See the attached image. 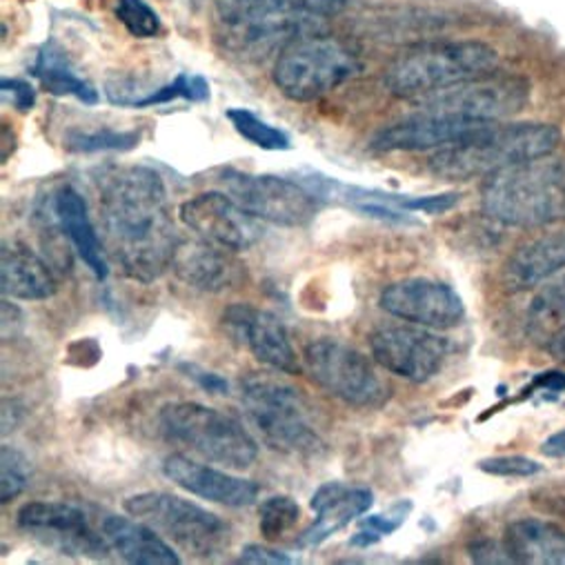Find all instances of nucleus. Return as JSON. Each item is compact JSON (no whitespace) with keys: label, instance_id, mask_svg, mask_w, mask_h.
Segmentation results:
<instances>
[{"label":"nucleus","instance_id":"obj_1","mask_svg":"<svg viewBox=\"0 0 565 565\" xmlns=\"http://www.w3.org/2000/svg\"><path fill=\"white\" fill-rule=\"evenodd\" d=\"M98 214L105 245L129 278L152 282L172 267L181 238L157 170L134 166L103 177Z\"/></svg>","mask_w":565,"mask_h":565},{"label":"nucleus","instance_id":"obj_2","mask_svg":"<svg viewBox=\"0 0 565 565\" xmlns=\"http://www.w3.org/2000/svg\"><path fill=\"white\" fill-rule=\"evenodd\" d=\"M348 6L350 0H214L216 41L227 54L258 63L321 32V23Z\"/></svg>","mask_w":565,"mask_h":565},{"label":"nucleus","instance_id":"obj_3","mask_svg":"<svg viewBox=\"0 0 565 565\" xmlns=\"http://www.w3.org/2000/svg\"><path fill=\"white\" fill-rule=\"evenodd\" d=\"M483 212L508 227H545L565 221V159L541 157L486 177Z\"/></svg>","mask_w":565,"mask_h":565},{"label":"nucleus","instance_id":"obj_4","mask_svg":"<svg viewBox=\"0 0 565 565\" xmlns=\"http://www.w3.org/2000/svg\"><path fill=\"white\" fill-rule=\"evenodd\" d=\"M561 143V131L545 122H492L457 146L439 150L430 170L448 181H470L547 157Z\"/></svg>","mask_w":565,"mask_h":565},{"label":"nucleus","instance_id":"obj_5","mask_svg":"<svg viewBox=\"0 0 565 565\" xmlns=\"http://www.w3.org/2000/svg\"><path fill=\"white\" fill-rule=\"evenodd\" d=\"M499 54L481 41H433L403 50L387 65L383 83L401 98H423L494 72Z\"/></svg>","mask_w":565,"mask_h":565},{"label":"nucleus","instance_id":"obj_6","mask_svg":"<svg viewBox=\"0 0 565 565\" xmlns=\"http://www.w3.org/2000/svg\"><path fill=\"white\" fill-rule=\"evenodd\" d=\"M241 403L263 444L282 455H315L323 448L306 396L271 374H249L241 383Z\"/></svg>","mask_w":565,"mask_h":565},{"label":"nucleus","instance_id":"obj_7","mask_svg":"<svg viewBox=\"0 0 565 565\" xmlns=\"http://www.w3.org/2000/svg\"><path fill=\"white\" fill-rule=\"evenodd\" d=\"M361 70V56L350 43L315 32L280 50L271 81L286 98L312 103L359 76Z\"/></svg>","mask_w":565,"mask_h":565},{"label":"nucleus","instance_id":"obj_8","mask_svg":"<svg viewBox=\"0 0 565 565\" xmlns=\"http://www.w3.org/2000/svg\"><path fill=\"white\" fill-rule=\"evenodd\" d=\"M159 426L168 441L230 470H247L258 459V444L241 420L194 401L168 403Z\"/></svg>","mask_w":565,"mask_h":565},{"label":"nucleus","instance_id":"obj_9","mask_svg":"<svg viewBox=\"0 0 565 565\" xmlns=\"http://www.w3.org/2000/svg\"><path fill=\"white\" fill-rule=\"evenodd\" d=\"M122 508L199 558H214L232 543V530L221 516L170 492H140L125 499Z\"/></svg>","mask_w":565,"mask_h":565},{"label":"nucleus","instance_id":"obj_10","mask_svg":"<svg viewBox=\"0 0 565 565\" xmlns=\"http://www.w3.org/2000/svg\"><path fill=\"white\" fill-rule=\"evenodd\" d=\"M312 381L330 396L361 409H381L390 396V385L381 379L372 361L356 348L319 339L306 348L303 356Z\"/></svg>","mask_w":565,"mask_h":565},{"label":"nucleus","instance_id":"obj_11","mask_svg":"<svg viewBox=\"0 0 565 565\" xmlns=\"http://www.w3.org/2000/svg\"><path fill=\"white\" fill-rule=\"evenodd\" d=\"M530 83L516 74H499L497 70L430 96L416 98V111L457 116L477 122H501L527 105Z\"/></svg>","mask_w":565,"mask_h":565},{"label":"nucleus","instance_id":"obj_12","mask_svg":"<svg viewBox=\"0 0 565 565\" xmlns=\"http://www.w3.org/2000/svg\"><path fill=\"white\" fill-rule=\"evenodd\" d=\"M225 192L254 218L280 227H303L321 210V201L299 181L271 174L223 170L218 179Z\"/></svg>","mask_w":565,"mask_h":565},{"label":"nucleus","instance_id":"obj_13","mask_svg":"<svg viewBox=\"0 0 565 565\" xmlns=\"http://www.w3.org/2000/svg\"><path fill=\"white\" fill-rule=\"evenodd\" d=\"M19 525L23 532L41 541L43 545L67 554L105 558L111 550L105 534L100 536L87 514L63 501H34L19 510Z\"/></svg>","mask_w":565,"mask_h":565},{"label":"nucleus","instance_id":"obj_14","mask_svg":"<svg viewBox=\"0 0 565 565\" xmlns=\"http://www.w3.org/2000/svg\"><path fill=\"white\" fill-rule=\"evenodd\" d=\"M381 310L430 330H452L463 323L466 306L448 282L433 278H403L387 286L379 297Z\"/></svg>","mask_w":565,"mask_h":565},{"label":"nucleus","instance_id":"obj_15","mask_svg":"<svg viewBox=\"0 0 565 565\" xmlns=\"http://www.w3.org/2000/svg\"><path fill=\"white\" fill-rule=\"evenodd\" d=\"M374 361L387 372L409 381L426 383L437 376L448 359V339L418 328H381L370 337Z\"/></svg>","mask_w":565,"mask_h":565},{"label":"nucleus","instance_id":"obj_16","mask_svg":"<svg viewBox=\"0 0 565 565\" xmlns=\"http://www.w3.org/2000/svg\"><path fill=\"white\" fill-rule=\"evenodd\" d=\"M181 221L199 236L232 252L249 249L263 230L227 192H203L181 205Z\"/></svg>","mask_w":565,"mask_h":565},{"label":"nucleus","instance_id":"obj_17","mask_svg":"<svg viewBox=\"0 0 565 565\" xmlns=\"http://www.w3.org/2000/svg\"><path fill=\"white\" fill-rule=\"evenodd\" d=\"M492 122L463 120L457 116L416 111L403 120L383 127L372 138V150L379 152H426L444 150L461 143L472 134L481 131Z\"/></svg>","mask_w":565,"mask_h":565},{"label":"nucleus","instance_id":"obj_18","mask_svg":"<svg viewBox=\"0 0 565 565\" xmlns=\"http://www.w3.org/2000/svg\"><path fill=\"white\" fill-rule=\"evenodd\" d=\"M223 328L263 365L286 374L301 372L288 330L271 312L249 303H234L223 312Z\"/></svg>","mask_w":565,"mask_h":565},{"label":"nucleus","instance_id":"obj_19","mask_svg":"<svg viewBox=\"0 0 565 565\" xmlns=\"http://www.w3.org/2000/svg\"><path fill=\"white\" fill-rule=\"evenodd\" d=\"M172 269L185 286L212 295L236 290L245 280V265L234 252L205 238L181 241L172 258Z\"/></svg>","mask_w":565,"mask_h":565},{"label":"nucleus","instance_id":"obj_20","mask_svg":"<svg viewBox=\"0 0 565 565\" xmlns=\"http://www.w3.org/2000/svg\"><path fill=\"white\" fill-rule=\"evenodd\" d=\"M299 183L308 188L321 203H334L341 207H348L361 216L376 218L383 223H396V225H416L418 221L412 218V212L407 210V199L401 194H390L383 190L372 188H359L348 185L337 179L323 177L319 172H306L299 177Z\"/></svg>","mask_w":565,"mask_h":565},{"label":"nucleus","instance_id":"obj_21","mask_svg":"<svg viewBox=\"0 0 565 565\" xmlns=\"http://www.w3.org/2000/svg\"><path fill=\"white\" fill-rule=\"evenodd\" d=\"M163 475L179 488L188 490L194 497L225 505V508H245L258 499V483L214 470L210 466L196 463L183 455H170L163 461Z\"/></svg>","mask_w":565,"mask_h":565},{"label":"nucleus","instance_id":"obj_22","mask_svg":"<svg viewBox=\"0 0 565 565\" xmlns=\"http://www.w3.org/2000/svg\"><path fill=\"white\" fill-rule=\"evenodd\" d=\"M374 503V494L361 486H348L341 481L323 483L310 505L317 514V521L297 539L299 547H317L352 521L363 516Z\"/></svg>","mask_w":565,"mask_h":565},{"label":"nucleus","instance_id":"obj_23","mask_svg":"<svg viewBox=\"0 0 565 565\" xmlns=\"http://www.w3.org/2000/svg\"><path fill=\"white\" fill-rule=\"evenodd\" d=\"M565 269V230L521 245L508 260L503 278L510 290H532Z\"/></svg>","mask_w":565,"mask_h":565},{"label":"nucleus","instance_id":"obj_24","mask_svg":"<svg viewBox=\"0 0 565 565\" xmlns=\"http://www.w3.org/2000/svg\"><path fill=\"white\" fill-rule=\"evenodd\" d=\"M0 286L3 295L19 301H45L56 295V280L43 258L28 245H6L0 254Z\"/></svg>","mask_w":565,"mask_h":565},{"label":"nucleus","instance_id":"obj_25","mask_svg":"<svg viewBox=\"0 0 565 565\" xmlns=\"http://www.w3.org/2000/svg\"><path fill=\"white\" fill-rule=\"evenodd\" d=\"M54 214L61 230L65 232L83 263L89 267V271L98 280H105L109 274L105 245L89 221L85 199L72 185H65L54 196Z\"/></svg>","mask_w":565,"mask_h":565},{"label":"nucleus","instance_id":"obj_26","mask_svg":"<svg viewBox=\"0 0 565 565\" xmlns=\"http://www.w3.org/2000/svg\"><path fill=\"white\" fill-rule=\"evenodd\" d=\"M103 534L118 556L134 565H179V554L159 536L152 525L136 523L125 516H107Z\"/></svg>","mask_w":565,"mask_h":565},{"label":"nucleus","instance_id":"obj_27","mask_svg":"<svg viewBox=\"0 0 565 565\" xmlns=\"http://www.w3.org/2000/svg\"><path fill=\"white\" fill-rule=\"evenodd\" d=\"M505 550L514 563L565 565V530L543 519H521L505 530Z\"/></svg>","mask_w":565,"mask_h":565},{"label":"nucleus","instance_id":"obj_28","mask_svg":"<svg viewBox=\"0 0 565 565\" xmlns=\"http://www.w3.org/2000/svg\"><path fill=\"white\" fill-rule=\"evenodd\" d=\"M527 337L565 365V276L550 282L532 299Z\"/></svg>","mask_w":565,"mask_h":565},{"label":"nucleus","instance_id":"obj_29","mask_svg":"<svg viewBox=\"0 0 565 565\" xmlns=\"http://www.w3.org/2000/svg\"><path fill=\"white\" fill-rule=\"evenodd\" d=\"M32 74L41 81L43 89L52 96H74L85 105L98 103V92L76 74L67 54L54 43H45L32 65Z\"/></svg>","mask_w":565,"mask_h":565},{"label":"nucleus","instance_id":"obj_30","mask_svg":"<svg viewBox=\"0 0 565 565\" xmlns=\"http://www.w3.org/2000/svg\"><path fill=\"white\" fill-rule=\"evenodd\" d=\"M140 131H116V129H70L63 138V148L74 154L96 152H129L138 148Z\"/></svg>","mask_w":565,"mask_h":565},{"label":"nucleus","instance_id":"obj_31","mask_svg":"<svg viewBox=\"0 0 565 565\" xmlns=\"http://www.w3.org/2000/svg\"><path fill=\"white\" fill-rule=\"evenodd\" d=\"M227 120L232 122V127L245 138L249 140L252 146L260 148V150H269V152H286L292 148L290 136L265 122L263 118H258L252 109L245 107H232L227 109Z\"/></svg>","mask_w":565,"mask_h":565},{"label":"nucleus","instance_id":"obj_32","mask_svg":"<svg viewBox=\"0 0 565 565\" xmlns=\"http://www.w3.org/2000/svg\"><path fill=\"white\" fill-rule=\"evenodd\" d=\"M299 519L301 508L290 497H269L258 508V530L267 541H278L292 532Z\"/></svg>","mask_w":565,"mask_h":565},{"label":"nucleus","instance_id":"obj_33","mask_svg":"<svg viewBox=\"0 0 565 565\" xmlns=\"http://www.w3.org/2000/svg\"><path fill=\"white\" fill-rule=\"evenodd\" d=\"M116 19L134 39H154L161 34V17L146 0H114Z\"/></svg>","mask_w":565,"mask_h":565},{"label":"nucleus","instance_id":"obj_34","mask_svg":"<svg viewBox=\"0 0 565 565\" xmlns=\"http://www.w3.org/2000/svg\"><path fill=\"white\" fill-rule=\"evenodd\" d=\"M0 472H3L0 475V501L10 503L30 486L32 463L21 450L3 446L0 448Z\"/></svg>","mask_w":565,"mask_h":565},{"label":"nucleus","instance_id":"obj_35","mask_svg":"<svg viewBox=\"0 0 565 565\" xmlns=\"http://www.w3.org/2000/svg\"><path fill=\"white\" fill-rule=\"evenodd\" d=\"M177 98H185L192 103H205L210 100V83L199 74H179L174 83L163 85L154 92H150L146 98H140L136 107H152V105H166Z\"/></svg>","mask_w":565,"mask_h":565},{"label":"nucleus","instance_id":"obj_36","mask_svg":"<svg viewBox=\"0 0 565 565\" xmlns=\"http://www.w3.org/2000/svg\"><path fill=\"white\" fill-rule=\"evenodd\" d=\"M412 512V501H398L394 503L385 514H372L367 519L361 521V530L352 536V545L356 547H370L374 543H379L383 536L394 534L407 519V514Z\"/></svg>","mask_w":565,"mask_h":565},{"label":"nucleus","instance_id":"obj_37","mask_svg":"<svg viewBox=\"0 0 565 565\" xmlns=\"http://www.w3.org/2000/svg\"><path fill=\"white\" fill-rule=\"evenodd\" d=\"M479 470L494 475V477H510V479H523L541 472V466L527 457L508 455V457H492L479 461Z\"/></svg>","mask_w":565,"mask_h":565},{"label":"nucleus","instance_id":"obj_38","mask_svg":"<svg viewBox=\"0 0 565 565\" xmlns=\"http://www.w3.org/2000/svg\"><path fill=\"white\" fill-rule=\"evenodd\" d=\"M0 89H3L6 100L12 103V107H17L23 114H28L36 103L34 87L23 78H3L0 81Z\"/></svg>","mask_w":565,"mask_h":565},{"label":"nucleus","instance_id":"obj_39","mask_svg":"<svg viewBox=\"0 0 565 565\" xmlns=\"http://www.w3.org/2000/svg\"><path fill=\"white\" fill-rule=\"evenodd\" d=\"M461 194L448 192V194H433V196H409L407 199V210L409 212H423V214H444L450 212L459 203Z\"/></svg>","mask_w":565,"mask_h":565},{"label":"nucleus","instance_id":"obj_40","mask_svg":"<svg viewBox=\"0 0 565 565\" xmlns=\"http://www.w3.org/2000/svg\"><path fill=\"white\" fill-rule=\"evenodd\" d=\"M238 563H247V565H292L295 561L288 554L276 552L271 547L249 543L241 550Z\"/></svg>","mask_w":565,"mask_h":565},{"label":"nucleus","instance_id":"obj_41","mask_svg":"<svg viewBox=\"0 0 565 565\" xmlns=\"http://www.w3.org/2000/svg\"><path fill=\"white\" fill-rule=\"evenodd\" d=\"M470 556L475 563H514L505 550V543L499 545L494 541H477L470 545Z\"/></svg>","mask_w":565,"mask_h":565},{"label":"nucleus","instance_id":"obj_42","mask_svg":"<svg viewBox=\"0 0 565 565\" xmlns=\"http://www.w3.org/2000/svg\"><path fill=\"white\" fill-rule=\"evenodd\" d=\"M181 370H183L192 381H196L203 390H207V392H212V394H225V392H227V381H225L223 376H218V374L205 372L203 367H199V365H194V363H183Z\"/></svg>","mask_w":565,"mask_h":565},{"label":"nucleus","instance_id":"obj_43","mask_svg":"<svg viewBox=\"0 0 565 565\" xmlns=\"http://www.w3.org/2000/svg\"><path fill=\"white\" fill-rule=\"evenodd\" d=\"M541 452L550 459H565V430L547 437L541 446Z\"/></svg>","mask_w":565,"mask_h":565}]
</instances>
